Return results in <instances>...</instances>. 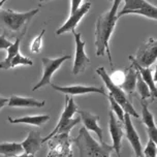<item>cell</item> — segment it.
Returning <instances> with one entry per match:
<instances>
[{
    "label": "cell",
    "mask_w": 157,
    "mask_h": 157,
    "mask_svg": "<svg viewBox=\"0 0 157 157\" xmlns=\"http://www.w3.org/2000/svg\"><path fill=\"white\" fill-rule=\"evenodd\" d=\"M121 2V0H114L112 7L98 17L96 25H95V50H96V56L108 55L109 63H110L112 71H114V63L110 50V39L112 35H113L118 19H119L117 13L118 8H119Z\"/></svg>",
    "instance_id": "1"
},
{
    "label": "cell",
    "mask_w": 157,
    "mask_h": 157,
    "mask_svg": "<svg viewBox=\"0 0 157 157\" xmlns=\"http://www.w3.org/2000/svg\"><path fill=\"white\" fill-rule=\"evenodd\" d=\"M39 12V8L28 10L24 13H18L15 10L6 8L0 10V27L3 29V33H10L13 36L25 35L28 24L33 19V17Z\"/></svg>",
    "instance_id": "2"
},
{
    "label": "cell",
    "mask_w": 157,
    "mask_h": 157,
    "mask_svg": "<svg viewBox=\"0 0 157 157\" xmlns=\"http://www.w3.org/2000/svg\"><path fill=\"white\" fill-rule=\"evenodd\" d=\"M72 143L78 147L80 157H111L112 152H114L112 145L95 141L84 126L80 128L78 136L72 139Z\"/></svg>",
    "instance_id": "3"
},
{
    "label": "cell",
    "mask_w": 157,
    "mask_h": 157,
    "mask_svg": "<svg viewBox=\"0 0 157 157\" xmlns=\"http://www.w3.org/2000/svg\"><path fill=\"white\" fill-rule=\"evenodd\" d=\"M96 74L99 75L100 78H101V80L103 81L105 87L108 88V90H109V94H110L111 96L113 97L120 105H121V108L124 110V113L128 114L130 117L132 116L134 118H136V119H139L140 115L136 111V109H134L133 105L131 103V101L129 100V98L127 97L126 93L122 90L121 88H120V87L116 86L110 80L109 74L106 72L105 67H103V66L98 67V68L96 69Z\"/></svg>",
    "instance_id": "4"
},
{
    "label": "cell",
    "mask_w": 157,
    "mask_h": 157,
    "mask_svg": "<svg viewBox=\"0 0 157 157\" xmlns=\"http://www.w3.org/2000/svg\"><path fill=\"white\" fill-rule=\"evenodd\" d=\"M49 153L47 157H72V137L69 133H58L48 141Z\"/></svg>",
    "instance_id": "5"
},
{
    "label": "cell",
    "mask_w": 157,
    "mask_h": 157,
    "mask_svg": "<svg viewBox=\"0 0 157 157\" xmlns=\"http://www.w3.org/2000/svg\"><path fill=\"white\" fill-rule=\"evenodd\" d=\"M71 57L69 55H64L58 58H48L43 57L41 58V63H43V75L39 80L38 83L32 88V91H36L38 89L43 88L44 86L51 85L52 84V78L56 71L60 68V66L65 62L68 61Z\"/></svg>",
    "instance_id": "6"
},
{
    "label": "cell",
    "mask_w": 157,
    "mask_h": 157,
    "mask_svg": "<svg viewBox=\"0 0 157 157\" xmlns=\"http://www.w3.org/2000/svg\"><path fill=\"white\" fill-rule=\"evenodd\" d=\"M132 57L140 66H152L157 59V40L154 37H150L143 46L139 48L136 56Z\"/></svg>",
    "instance_id": "7"
},
{
    "label": "cell",
    "mask_w": 157,
    "mask_h": 157,
    "mask_svg": "<svg viewBox=\"0 0 157 157\" xmlns=\"http://www.w3.org/2000/svg\"><path fill=\"white\" fill-rule=\"evenodd\" d=\"M75 41V55L74 61V67H72V74L81 75L90 65L91 61L85 51V41L82 39V34L80 32H71Z\"/></svg>",
    "instance_id": "8"
},
{
    "label": "cell",
    "mask_w": 157,
    "mask_h": 157,
    "mask_svg": "<svg viewBox=\"0 0 157 157\" xmlns=\"http://www.w3.org/2000/svg\"><path fill=\"white\" fill-rule=\"evenodd\" d=\"M90 8H91L90 2H85L75 13H69V18L66 20L65 23L56 30V35H61L66 32H74L78 23L81 22V20L85 17V15L89 13Z\"/></svg>",
    "instance_id": "9"
},
{
    "label": "cell",
    "mask_w": 157,
    "mask_h": 157,
    "mask_svg": "<svg viewBox=\"0 0 157 157\" xmlns=\"http://www.w3.org/2000/svg\"><path fill=\"white\" fill-rule=\"evenodd\" d=\"M52 88L54 90L64 93L66 95H85L89 93H100L106 96V92L102 87H95V86H84V85H69V86H58L55 84H51Z\"/></svg>",
    "instance_id": "10"
},
{
    "label": "cell",
    "mask_w": 157,
    "mask_h": 157,
    "mask_svg": "<svg viewBox=\"0 0 157 157\" xmlns=\"http://www.w3.org/2000/svg\"><path fill=\"white\" fill-rule=\"evenodd\" d=\"M109 129H110L111 137L113 141V147L114 152H116L118 156L121 155V149H122V139L124 136L123 132V125L121 122L117 119L113 112H110V119H109Z\"/></svg>",
    "instance_id": "11"
},
{
    "label": "cell",
    "mask_w": 157,
    "mask_h": 157,
    "mask_svg": "<svg viewBox=\"0 0 157 157\" xmlns=\"http://www.w3.org/2000/svg\"><path fill=\"white\" fill-rule=\"evenodd\" d=\"M124 130H125V136L127 139V141L129 142L132 149L136 153V157H144L143 156V147H142V142L141 137H140L139 133L136 132V128L132 124L131 118L128 114H124Z\"/></svg>",
    "instance_id": "12"
},
{
    "label": "cell",
    "mask_w": 157,
    "mask_h": 157,
    "mask_svg": "<svg viewBox=\"0 0 157 157\" xmlns=\"http://www.w3.org/2000/svg\"><path fill=\"white\" fill-rule=\"evenodd\" d=\"M78 110V105L77 103L75 102V99L72 98V96H69V95H66L65 96V105H64V110L62 112L60 116V120L58 121L57 125L55 126V128L52 130L51 133H49L46 137L43 139V143L44 142H48L52 136H54V134L56 132V130L58 129L59 127H61L62 125L66 124L68 123L72 119V116L77 113Z\"/></svg>",
    "instance_id": "13"
},
{
    "label": "cell",
    "mask_w": 157,
    "mask_h": 157,
    "mask_svg": "<svg viewBox=\"0 0 157 157\" xmlns=\"http://www.w3.org/2000/svg\"><path fill=\"white\" fill-rule=\"evenodd\" d=\"M129 60L131 64L134 66V68L136 69L139 75H141V78H143V81L147 84V86L149 87L150 92H151V96H152V100L156 99L157 97V89H156V83H155V69H151L150 67H142L137 64L132 56H129Z\"/></svg>",
    "instance_id": "14"
},
{
    "label": "cell",
    "mask_w": 157,
    "mask_h": 157,
    "mask_svg": "<svg viewBox=\"0 0 157 157\" xmlns=\"http://www.w3.org/2000/svg\"><path fill=\"white\" fill-rule=\"evenodd\" d=\"M77 113H78V115H80L81 120L83 121L84 127L88 131H92V132L96 133V136L99 139V143H102L103 142L102 129L100 128L99 124H98L99 117L97 115H94L87 111H78Z\"/></svg>",
    "instance_id": "15"
},
{
    "label": "cell",
    "mask_w": 157,
    "mask_h": 157,
    "mask_svg": "<svg viewBox=\"0 0 157 157\" xmlns=\"http://www.w3.org/2000/svg\"><path fill=\"white\" fill-rule=\"evenodd\" d=\"M142 105V122L143 124L146 126V129H147L148 136L149 139L152 141L157 143V128L155 124V120H154L153 114L151 113L148 105L149 102L148 101H141Z\"/></svg>",
    "instance_id": "16"
},
{
    "label": "cell",
    "mask_w": 157,
    "mask_h": 157,
    "mask_svg": "<svg viewBox=\"0 0 157 157\" xmlns=\"http://www.w3.org/2000/svg\"><path fill=\"white\" fill-rule=\"evenodd\" d=\"M43 144L44 143H43L41 134L39 131L36 130H30L27 137L21 143L24 152L30 154V155H35L40 150Z\"/></svg>",
    "instance_id": "17"
},
{
    "label": "cell",
    "mask_w": 157,
    "mask_h": 157,
    "mask_svg": "<svg viewBox=\"0 0 157 157\" xmlns=\"http://www.w3.org/2000/svg\"><path fill=\"white\" fill-rule=\"evenodd\" d=\"M46 105L44 100H37L31 97L12 95L8 98L7 105L10 108H43Z\"/></svg>",
    "instance_id": "18"
},
{
    "label": "cell",
    "mask_w": 157,
    "mask_h": 157,
    "mask_svg": "<svg viewBox=\"0 0 157 157\" xmlns=\"http://www.w3.org/2000/svg\"><path fill=\"white\" fill-rule=\"evenodd\" d=\"M50 120L49 115H34V116H24L13 119L12 117H8L7 121L10 124H27L33 125L36 127H40Z\"/></svg>",
    "instance_id": "19"
},
{
    "label": "cell",
    "mask_w": 157,
    "mask_h": 157,
    "mask_svg": "<svg viewBox=\"0 0 157 157\" xmlns=\"http://www.w3.org/2000/svg\"><path fill=\"white\" fill-rule=\"evenodd\" d=\"M125 71V78L123 81V84L120 86L125 93L131 95L136 91V78H137V71L134 68V66L131 64L129 67L124 69Z\"/></svg>",
    "instance_id": "20"
},
{
    "label": "cell",
    "mask_w": 157,
    "mask_h": 157,
    "mask_svg": "<svg viewBox=\"0 0 157 157\" xmlns=\"http://www.w3.org/2000/svg\"><path fill=\"white\" fill-rule=\"evenodd\" d=\"M25 35H21L18 36V37L15 38V41L10 44V47L6 49L7 55L3 60L0 62V69H4V71H7V69H10V61L12 59L15 57V56L20 53V46H21V40L22 38L24 37Z\"/></svg>",
    "instance_id": "21"
},
{
    "label": "cell",
    "mask_w": 157,
    "mask_h": 157,
    "mask_svg": "<svg viewBox=\"0 0 157 157\" xmlns=\"http://www.w3.org/2000/svg\"><path fill=\"white\" fill-rule=\"evenodd\" d=\"M23 151L21 143L5 142L0 144V155H3L4 157H15L23 153Z\"/></svg>",
    "instance_id": "22"
},
{
    "label": "cell",
    "mask_w": 157,
    "mask_h": 157,
    "mask_svg": "<svg viewBox=\"0 0 157 157\" xmlns=\"http://www.w3.org/2000/svg\"><path fill=\"white\" fill-rule=\"evenodd\" d=\"M124 1V5L121 8L120 12H118L117 16L118 18L126 15L128 12L134 10H139V8H144L149 6L151 4L150 2H148L147 0H123Z\"/></svg>",
    "instance_id": "23"
},
{
    "label": "cell",
    "mask_w": 157,
    "mask_h": 157,
    "mask_svg": "<svg viewBox=\"0 0 157 157\" xmlns=\"http://www.w3.org/2000/svg\"><path fill=\"white\" fill-rule=\"evenodd\" d=\"M136 90L137 91V93L140 94V96H141V101H148L149 102V98H151V102L153 101L149 87H148L147 84L143 81V78H141V75H139V72H137V78H136Z\"/></svg>",
    "instance_id": "24"
},
{
    "label": "cell",
    "mask_w": 157,
    "mask_h": 157,
    "mask_svg": "<svg viewBox=\"0 0 157 157\" xmlns=\"http://www.w3.org/2000/svg\"><path fill=\"white\" fill-rule=\"evenodd\" d=\"M106 96H108L109 102H110L111 112H113L114 115L116 116V118L119 120L120 122H123V120H124V114H125L124 110H123V109L121 108V105H120L119 103H118L110 94H108Z\"/></svg>",
    "instance_id": "25"
},
{
    "label": "cell",
    "mask_w": 157,
    "mask_h": 157,
    "mask_svg": "<svg viewBox=\"0 0 157 157\" xmlns=\"http://www.w3.org/2000/svg\"><path fill=\"white\" fill-rule=\"evenodd\" d=\"M44 33H46V29H43L32 39L31 44H30V51H31V53H34V54L40 53L41 48H43V39Z\"/></svg>",
    "instance_id": "26"
},
{
    "label": "cell",
    "mask_w": 157,
    "mask_h": 157,
    "mask_svg": "<svg viewBox=\"0 0 157 157\" xmlns=\"http://www.w3.org/2000/svg\"><path fill=\"white\" fill-rule=\"evenodd\" d=\"M18 65H25V66H32L33 61L30 58L22 55L21 53H18L10 61V68H15Z\"/></svg>",
    "instance_id": "27"
},
{
    "label": "cell",
    "mask_w": 157,
    "mask_h": 157,
    "mask_svg": "<svg viewBox=\"0 0 157 157\" xmlns=\"http://www.w3.org/2000/svg\"><path fill=\"white\" fill-rule=\"evenodd\" d=\"M143 156L144 157H157V145L156 143L149 139L145 149H143Z\"/></svg>",
    "instance_id": "28"
},
{
    "label": "cell",
    "mask_w": 157,
    "mask_h": 157,
    "mask_svg": "<svg viewBox=\"0 0 157 157\" xmlns=\"http://www.w3.org/2000/svg\"><path fill=\"white\" fill-rule=\"evenodd\" d=\"M110 77V80L113 82L115 85L120 87L123 84V81H124V78H125V71H121V69H118V71H112L111 75H109Z\"/></svg>",
    "instance_id": "29"
},
{
    "label": "cell",
    "mask_w": 157,
    "mask_h": 157,
    "mask_svg": "<svg viewBox=\"0 0 157 157\" xmlns=\"http://www.w3.org/2000/svg\"><path fill=\"white\" fill-rule=\"evenodd\" d=\"M13 43L10 41V39H7L6 35H5L4 33L0 34V51H1V50H6Z\"/></svg>",
    "instance_id": "30"
},
{
    "label": "cell",
    "mask_w": 157,
    "mask_h": 157,
    "mask_svg": "<svg viewBox=\"0 0 157 157\" xmlns=\"http://www.w3.org/2000/svg\"><path fill=\"white\" fill-rule=\"evenodd\" d=\"M83 4V0H71V13H75Z\"/></svg>",
    "instance_id": "31"
},
{
    "label": "cell",
    "mask_w": 157,
    "mask_h": 157,
    "mask_svg": "<svg viewBox=\"0 0 157 157\" xmlns=\"http://www.w3.org/2000/svg\"><path fill=\"white\" fill-rule=\"evenodd\" d=\"M7 103H8V98L0 96V110L2 108H4L5 105H7Z\"/></svg>",
    "instance_id": "32"
},
{
    "label": "cell",
    "mask_w": 157,
    "mask_h": 157,
    "mask_svg": "<svg viewBox=\"0 0 157 157\" xmlns=\"http://www.w3.org/2000/svg\"><path fill=\"white\" fill-rule=\"evenodd\" d=\"M15 157H35V155H30V154H27V153H21L19 155H17Z\"/></svg>",
    "instance_id": "33"
},
{
    "label": "cell",
    "mask_w": 157,
    "mask_h": 157,
    "mask_svg": "<svg viewBox=\"0 0 157 157\" xmlns=\"http://www.w3.org/2000/svg\"><path fill=\"white\" fill-rule=\"evenodd\" d=\"M50 0H38V2H39V4H41V5H44V4H46L48 3Z\"/></svg>",
    "instance_id": "34"
},
{
    "label": "cell",
    "mask_w": 157,
    "mask_h": 157,
    "mask_svg": "<svg viewBox=\"0 0 157 157\" xmlns=\"http://www.w3.org/2000/svg\"><path fill=\"white\" fill-rule=\"evenodd\" d=\"M5 3H6V0H0V10H1L2 6H3Z\"/></svg>",
    "instance_id": "35"
},
{
    "label": "cell",
    "mask_w": 157,
    "mask_h": 157,
    "mask_svg": "<svg viewBox=\"0 0 157 157\" xmlns=\"http://www.w3.org/2000/svg\"><path fill=\"white\" fill-rule=\"evenodd\" d=\"M110 1H112V2H113V1H114V0H110Z\"/></svg>",
    "instance_id": "36"
},
{
    "label": "cell",
    "mask_w": 157,
    "mask_h": 157,
    "mask_svg": "<svg viewBox=\"0 0 157 157\" xmlns=\"http://www.w3.org/2000/svg\"><path fill=\"white\" fill-rule=\"evenodd\" d=\"M121 1H123V0H121Z\"/></svg>",
    "instance_id": "37"
}]
</instances>
